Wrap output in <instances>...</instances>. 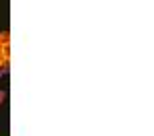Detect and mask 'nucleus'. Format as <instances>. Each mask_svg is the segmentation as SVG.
Here are the masks:
<instances>
[{"mask_svg": "<svg viewBox=\"0 0 154 136\" xmlns=\"http://www.w3.org/2000/svg\"><path fill=\"white\" fill-rule=\"evenodd\" d=\"M4 99H6V93H4V91H2V89H0V103H2V101H4Z\"/></svg>", "mask_w": 154, "mask_h": 136, "instance_id": "f257e3e1", "label": "nucleus"}, {"mask_svg": "<svg viewBox=\"0 0 154 136\" xmlns=\"http://www.w3.org/2000/svg\"><path fill=\"white\" fill-rule=\"evenodd\" d=\"M6 70H8V68H0V76H2V74H6Z\"/></svg>", "mask_w": 154, "mask_h": 136, "instance_id": "f03ea898", "label": "nucleus"}]
</instances>
